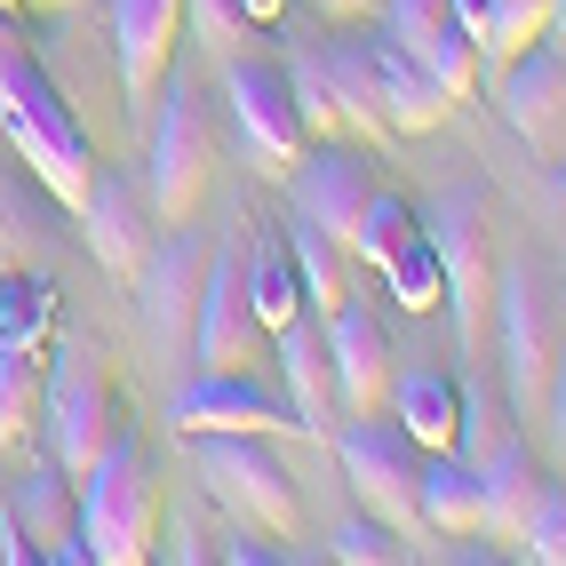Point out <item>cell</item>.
Wrapping results in <instances>:
<instances>
[{
    "instance_id": "f546056e",
    "label": "cell",
    "mask_w": 566,
    "mask_h": 566,
    "mask_svg": "<svg viewBox=\"0 0 566 566\" xmlns=\"http://www.w3.org/2000/svg\"><path fill=\"white\" fill-rule=\"evenodd\" d=\"M551 32V0H486V32H479V64H503L526 41Z\"/></svg>"
},
{
    "instance_id": "5bb4252c",
    "label": "cell",
    "mask_w": 566,
    "mask_h": 566,
    "mask_svg": "<svg viewBox=\"0 0 566 566\" xmlns=\"http://www.w3.org/2000/svg\"><path fill=\"white\" fill-rule=\"evenodd\" d=\"M495 104L535 153H566V41L543 32L518 56H503L495 64Z\"/></svg>"
},
{
    "instance_id": "ac0fdd59",
    "label": "cell",
    "mask_w": 566,
    "mask_h": 566,
    "mask_svg": "<svg viewBox=\"0 0 566 566\" xmlns=\"http://www.w3.org/2000/svg\"><path fill=\"white\" fill-rule=\"evenodd\" d=\"M367 192H375V168H367L359 144L319 136V144H304V153H295V216L319 223V232H335L344 248H352V223H359Z\"/></svg>"
},
{
    "instance_id": "9c48e42d",
    "label": "cell",
    "mask_w": 566,
    "mask_h": 566,
    "mask_svg": "<svg viewBox=\"0 0 566 566\" xmlns=\"http://www.w3.org/2000/svg\"><path fill=\"white\" fill-rule=\"evenodd\" d=\"M200 272H208V240L184 232V223H160L153 248L136 263V319L153 335L160 359H192V312H200Z\"/></svg>"
},
{
    "instance_id": "d6986e66",
    "label": "cell",
    "mask_w": 566,
    "mask_h": 566,
    "mask_svg": "<svg viewBox=\"0 0 566 566\" xmlns=\"http://www.w3.org/2000/svg\"><path fill=\"white\" fill-rule=\"evenodd\" d=\"M359 56H367V88H375V120L384 128H439L455 112V88L423 56H407L391 32H359Z\"/></svg>"
},
{
    "instance_id": "484cf974",
    "label": "cell",
    "mask_w": 566,
    "mask_h": 566,
    "mask_svg": "<svg viewBox=\"0 0 566 566\" xmlns=\"http://www.w3.org/2000/svg\"><path fill=\"white\" fill-rule=\"evenodd\" d=\"M248 304H255L263 335L287 327L295 312H312L304 304V272H295V248L272 240V232H248Z\"/></svg>"
},
{
    "instance_id": "d590c367",
    "label": "cell",
    "mask_w": 566,
    "mask_h": 566,
    "mask_svg": "<svg viewBox=\"0 0 566 566\" xmlns=\"http://www.w3.org/2000/svg\"><path fill=\"white\" fill-rule=\"evenodd\" d=\"M518 558H535V566H566V486H558V479L543 486L535 518H526V543H518Z\"/></svg>"
},
{
    "instance_id": "83f0119b",
    "label": "cell",
    "mask_w": 566,
    "mask_h": 566,
    "mask_svg": "<svg viewBox=\"0 0 566 566\" xmlns=\"http://www.w3.org/2000/svg\"><path fill=\"white\" fill-rule=\"evenodd\" d=\"M49 327H56V287H49V272H41V263H32V272H9V280H0V344L41 352Z\"/></svg>"
},
{
    "instance_id": "d6a6232c",
    "label": "cell",
    "mask_w": 566,
    "mask_h": 566,
    "mask_svg": "<svg viewBox=\"0 0 566 566\" xmlns=\"http://www.w3.org/2000/svg\"><path fill=\"white\" fill-rule=\"evenodd\" d=\"M327 558H344V566H391V558H407V535L384 526L375 511H359V518H344L327 535Z\"/></svg>"
},
{
    "instance_id": "60d3db41",
    "label": "cell",
    "mask_w": 566,
    "mask_h": 566,
    "mask_svg": "<svg viewBox=\"0 0 566 566\" xmlns=\"http://www.w3.org/2000/svg\"><path fill=\"white\" fill-rule=\"evenodd\" d=\"M551 41H566V0H551Z\"/></svg>"
},
{
    "instance_id": "3957f363",
    "label": "cell",
    "mask_w": 566,
    "mask_h": 566,
    "mask_svg": "<svg viewBox=\"0 0 566 566\" xmlns=\"http://www.w3.org/2000/svg\"><path fill=\"white\" fill-rule=\"evenodd\" d=\"M72 503H81V551L96 566H144L160 543V486H153V455L144 439L120 423L104 439V455L72 479Z\"/></svg>"
},
{
    "instance_id": "e0dca14e",
    "label": "cell",
    "mask_w": 566,
    "mask_h": 566,
    "mask_svg": "<svg viewBox=\"0 0 566 566\" xmlns=\"http://www.w3.org/2000/svg\"><path fill=\"white\" fill-rule=\"evenodd\" d=\"M104 17H112V64H120L128 112H153L160 72L184 49V0H104Z\"/></svg>"
},
{
    "instance_id": "836d02e7",
    "label": "cell",
    "mask_w": 566,
    "mask_h": 566,
    "mask_svg": "<svg viewBox=\"0 0 566 566\" xmlns=\"http://www.w3.org/2000/svg\"><path fill=\"white\" fill-rule=\"evenodd\" d=\"M407 223H415V200H399V192H384V184H375L367 208H359V223H352V255L375 263V255H384V248L407 232Z\"/></svg>"
},
{
    "instance_id": "4dcf8cb0",
    "label": "cell",
    "mask_w": 566,
    "mask_h": 566,
    "mask_svg": "<svg viewBox=\"0 0 566 566\" xmlns=\"http://www.w3.org/2000/svg\"><path fill=\"white\" fill-rule=\"evenodd\" d=\"M49 232H56V223L32 208V184H17L9 168H0V248H9L17 263H41Z\"/></svg>"
},
{
    "instance_id": "2e32d148",
    "label": "cell",
    "mask_w": 566,
    "mask_h": 566,
    "mask_svg": "<svg viewBox=\"0 0 566 566\" xmlns=\"http://www.w3.org/2000/svg\"><path fill=\"white\" fill-rule=\"evenodd\" d=\"M319 335H327V367H335V415H367L384 407L391 391V335L359 295H344L335 312H319Z\"/></svg>"
},
{
    "instance_id": "5b68a950",
    "label": "cell",
    "mask_w": 566,
    "mask_h": 566,
    "mask_svg": "<svg viewBox=\"0 0 566 566\" xmlns=\"http://www.w3.org/2000/svg\"><path fill=\"white\" fill-rule=\"evenodd\" d=\"M192 471H200V486L216 495L223 518H248L255 535L295 543L304 503H295V479H287V463L272 455L263 431H200L192 439Z\"/></svg>"
},
{
    "instance_id": "e575fe53",
    "label": "cell",
    "mask_w": 566,
    "mask_h": 566,
    "mask_svg": "<svg viewBox=\"0 0 566 566\" xmlns=\"http://www.w3.org/2000/svg\"><path fill=\"white\" fill-rule=\"evenodd\" d=\"M287 88H295V112H304V136H335L344 128V112H335V88L319 56H287Z\"/></svg>"
},
{
    "instance_id": "ee69618b",
    "label": "cell",
    "mask_w": 566,
    "mask_h": 566,
    "mask_svg": "<svg viewBox=\"0 0 566 566\" xmlns=\"http://www.w3.org/2000/svg\"><path fill=\"white\" fill-rule=\"evenodd\" d=\"M558 168H566V153H558Z\"/></svg>"
},
{
    "instance_id": "8992f818",
    "label": "cell",
    "mask_w": 566,
    "mask_h": 566,
    "mask_svg": "<svg viewBox=\"0 0 566 566\" xmlns=\"http://www.w3.org/2000/svg\"><path fill=\"white\" fill-rule=\"evenodd\" d=\"M335 463H344L352 479V503L375 511L384 526H399V535L415 543L423 535V447H415L391 415H344L335 423Z\"/></svg>"
},
{
    "instance_id": "74e56055",
    "label": "cell",
    "mask_w": 566,
    "mask_h": 566,
    "mask_svg": "<svg viewBox=\"0 0 566 566\" xmlns=\"http://www.w3.org/2000/svg\"><path fill=\"white\" fill-rule=\"evenodd\" d=\"M223 558H232V566H263V558H280V551H263L248 535V518H240V526H223Z\"/></svg>"
},
{
    "instance_id": "6da1fadb",
    "label": "cell",
    "mask_w": 566,
    "mask_h": 566,
    "mask_svg": "<svg viewBox=\"0 0 566 566\" xmlns=\"http://www.w3.org/2000/svg\"><path fill=\"white\" fill-rule=\"evenodd\" d=\"M0 144L24 160V176L41 184L56 208H81L88 200V176H96V153L81 120H72L64 88L49 81V64L24 49V24L0 9Z\"/></svg>"
},
{
    "instance_id": "4fadbf2b",
    "label": "cell",
    "mask_w": 566,
    "mask_h": 566,
    "mask_svg": "<svg viewBox=\"0 0 566 566\" xmlns=\"http://www.w3.org/2000/svg\"><path fill=\"white\" fill-rule=\"evenodd\" d=\"M0 511L24 526L32 558H49V566H81V558H88V551H81V503H72V471L49 455V447H41L24 471L0 479Z\"/></svg>"
},
{
    "instance_id": "1f68e13d",
    "label": "cell",
    "mask_w": 566,
    "mask_h": 566,
    "mask_svg": "<svg viewBox=\"0 0 566 566\" xmlns=\"http://www.w3.org/2000/svg\"><path fill=\"white\" fill-rule=\"evenodd\" d=\"M184 32H192L208 56H240L255 41V24H248L240 0H184Z\"/></svg>"
},
{
    "instance_id": "44dd1931",
    "label": "cell",
    "mask_w": 566,
    "mask_h": 566,
    "mask_svg": "<svg viewBox=\"0 0 566 566\" xmlns=\"http://www.w3.org/2000/svg\"><path fill=\"white\" fill-rule=\"evenodd\" d=\"M272 359H280L287 399H295V423H304V431H327V423H335V367H327L319 312H295L287 327H272Z\"/></svg>"
},
{
    "instance_id": "603a6c76",
    "label": "cell",
    "mask_w": 566,
    "mask_h": 566,
    "mask_svg": "<svg viewBox=\"0 0 566 566\" xmlns=\"http://www.w3.org/2000/svg\"><path fill=\"white\" fill-rule=\"evenodd\" d=\"M384 407H391V423L423 447V455L431 447H455V431H463V384L439 375V367H391Z\"/></svg>"
},
{
    "instance_id": "52a82bcc",
    "label": "cell",
    "mask_w": 566,
    "mask_h": 566,
    "mask_svg": "<svg viewBox=\"0 0 566 566\" xmlns=\"http://www.w3.org/2000/svg\"><path fill=\"white\" fill-rule=\"evenodd\" d=\"M112 431H120V407H112L104 352L81 344V335H64V344L49 352V367H41V439H49V455L81 479L104 455Z\"/></svg>"
},
{
    "instance_id": "ffe728a7",
    "label": "cell",
    "mask_w": 566,
    "mask_h": 566,
    "mask_svg": "<svg viewBox=\"0 0 566 566\" xmlns=\"http://www.w3.org/2000/svg\"><path fill=\"white\" fill-rule=\"evenodd\" d=\"M384 32L407 56H423L455 96L479 88V41H471V24L455 17V0H384Z\"/></svg>"
},
{
    "instance_id": "9a60e30c",
    "label": "cell",
    "mask_w": 566,
    "mask_h": 566,
    "mask_svg": "<svg viewBox=\"0 0 566 566\" xmlns=\"http://www.w3.org/2000/svg\"><path fill=\"white\" fill-rule=\"evenodd\" d=\"M72 216H81V240H88V255L104 263V272H112V280H136L144 248H153V232H160L144 184H128L120 168H96V176H88V200L72 208Z\"/></svg>"
},
{
    "instance_id": "b9f144b4",
    "label": "cell",
    "mask_w": 566,
    "mask_h": 566,
    "mask_svg": "<svg viewBox=\"0 0 566 566\" xmlns=\"http://www.w3.org/2000/svg\"><path fill=\"white\" fill-rule=\"evenodd\" d=\"M24 9H41V17H56V9H72V0H24Z\"/></svg>"
},
{
    "instance_id": "f35d334b",
    "label": "cell",
    "mask_w": 566,
    "mask_h": 566,
    "mask_svg": "<svg viewBox=\"0 0 566 566\" xmlns=\"http://www.w3.org/2000/svg\"><path fill=\"white\" fill-rule=\"evenodd\" d=\"M319 17H335V24H352V17H367V9H384V0H312Z\"/></svg>"
},
{
    "instance_id": "7c38bea8",
    "label": "cell",
    "mask_w": 566,
    "mask_h": 566,
    "mask_svg": "<svg viewBox=\"0 0 566 566\" xmlns=\"http://www.w3.org/2000/svg\"><path fill=\"white\" fill-rule=\"evenodd\" d=\"M168 423H176L184 439H200V431H263V439L304 431V423H295V399H287V391H263L255 367H240V375H208V367H200L192 384L176 391Z\"/></svg>"
},
{
    "instance_id": "7402d4cb",
    "label": "cell",
    "mask_w": 566,
    "mask_h": 566,
    "mask_svg": "<svg viewBox=\"0 0 566 566\" xmlns=\"http://www.w3.org/2000/svg\"><path fill=\"white\" fill-rule=\"evenodd\" d=\"M479 479H486V518H479V535L486 543H503V551H518L526 543V518H535V503H543V463L526 455L518 439H503L495 455H479Z\"/></svg>"
},
{
    "instance_id": "8fae6325",
    "label": "cell",
    "mask_w": 566,
    "mask_h": 566,
    "mask_svg": "<svg viewBox=\"0 0 566 566\" xmlns=\"http://www.w3.org/2000/svg\"><path fill=\"white\" fill-rule=\"evenodd\" d=\"M423 232L439 248V272H447V304H455V327H463V352H479V312H486V208L471 184H447V192L423 208Z\"/></svg>"
},
{
    "instance_id": "4316f807",
    "label": "cell",
    "mask_w": 566,
    "mask_h": 566,
    "mask_svg": "<svg viewBox=\"0 0 566 566\" xmlns=\"http://www.w3.org/2000/svg\"><path fill=\"white\" fill-rule=\"evenodd\" d=\"M287 248H295V272H304V304L312 312H335L352 295V248L335 240V232H319V223H304V216L287 223Z\"/></svg>"
},
{
    "instance_id": "f1b7e54d",
    "label": "cell",
    "mask_w": 566,
    "mask_h": 566,
    "mask_svg": "<svg viewBox=\"0 0 566 566\" xmlns=\"http://www.w3.org/2000/svg\"><path fill=\"white\" fill-rule=\"evenodd\" d=\"M41 352H17L0 344V447H32L41 431Z\"/></svg>"
},
{
    "instance_id": "ab89813d",
    "label": "cell",
    "mask_w": 566,
    "mask_h": 566,
    "mask_svg": "<svg viewBox=\"0 0 566 566\" xmlns=\"http://www.w3.org/2000/svg\"><path fill=\"white\" fill-rule=\"evenodd\" d=\"M240 9H248V24H280V17H287V0H240Z\"/></svg>"
},
{
    "instance_id": "cb8c5ba5",
    "label": "cell",
    "mask_w": 566,
    "mask_h": 566,
    "mask_svg": "<svg viewBox=\"0 0 566 566\" xmlns=\"http://www.w3.org/2000/svg\"><path fill=\"white\" fill-rule=\"evenodd\" d=\"M486 518V479L463 447H431L423 455V535H479Z\"/></svg>"
},
{
    "instance_id": "8d00e7d4",
    "label": "cell",
    "mask_w": 566,
    "mask_h": 566,
    "mask_svg": "<svg viewBox=\"0 0 566 566\" xmlns=\"http://www.w3.org/2000/svg\"><path fill=\"white\" fill-rule=\"evenodd\" d=\"M543 431H551V463L566 471V344H558V367H551V391H543Z\"/></svg>"
},
{
    "instance_id": "30bf717a",
    "label": "cell",
    "mask_w": 566,
    "mask_h": 566,
    "mask_svg": "<svg viewBox=\"0 0 566 566\" xmlns=\"http://www.w3.org/2000/svg\"><path fill=\"white\" fill-rule=\"evenodd\" d=\"M223 104H232V120H240V136H248V153L272 168V176H287V168H295V153L312 144L280 56H255V49L223 56Z\"/></svg>"
},
{
    "instance_id": "7a4b0ae2",
    "label": "cell",
    "mask_w": 566,
    "mask_h": 566,
    "mask_svg": "<svg viewBox=\"0 0 566 566\" xmlns=\"http://www.w3.org/2000/svg\"><path fill=\"white\" fill-rule=\"evenodd\" d=\"M495 367L503 375V399H511V423H543V391H551V367L566 344V280L543 272V263H503L495 280Z\"/></svg>"
},
{
    "instance_id": "7bdbcfd3",
    "label": "cell",
    "mask_w": 566,
    "mask_h": 566,
    "mask_svg": "<svg viewBox=\"0 0 566 566\" xmlns=\"http://www.w3.org/2000/svg\"><path fill=\"white\" fill-rule=\"evenodd\" d=\"M0 9H9V17H24V0H0Z\"/></svg>"
},
{
    "instance_id": "ba28073f",
    "label": "cell",
    "mask_w": 566,
    "mask_h": 566,
    "mask_svg": "<svg viewBox=\"0 0 566 566\" xmlns=\"http://www.w3.org/2000/svg\"><path fill=\"white\" fill-rule=\"evenodd\" d=\"M248 232L255 223H232L216 248H208V272H200V312H192V367L208 375H240L263 359V319L248 304Z\"/></svg>"
},
{
    "instance_id": "277c9868",
    "label": "cell",
    "mask_w": 566,
    "mask_h": 566,
    "mask_svg": "<svg viewBox=\"0 0 566 566\" xmlns=\"http://www.w3.org/2000/svg\"><path fill=\"white\" fill-rule=\"evenodd\" d=\"M153 104H160V120H153V153H144V200H153L160 223H184L200 208L208 176H216V128H208L200 81H192L184 56H168Z\"/></svg>"
},
{
    "instance_id": "d4e9b609",
    "label": "cell",
    "mask_w": 566,
    "mask_h": 566,
    "mask_svg": "<svg viewBox=\"0 0 566 566\" xmlns=\"http://www.w3.org/2000/svg\"><path fill=\"white\" fill-rule=\"evenodd\" d=\"M375 272H384L391 304H399V312H415V319L447 304V272H439V248H431V232H423V216H415L407 232H399L384 255H375Z\"/></svg>"
}]
</instances>
